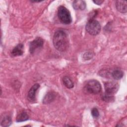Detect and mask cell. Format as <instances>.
Instances as JSON below:
<instances>
[{"mask_svg": "<svg viewBox=\"0 0 127 127\" xmlns=\"http://www.w3.org/2000/svg\"><path fill=\"white\" fill-rule=\"evenodd\" d=\"M117 9L121 13H126L127 11V1L125 0H117L116 1Z\"/></svg>", "mask_w": 127, "mask_h": 127, "instance_id": "cell-9", "label": "cell"}, {"mask_svg": "<svg viewBox=\"0 0 127 127\" xmlns=\"http://www.w3.org/2000/svg\"><path fill=\"white\" fill-rule=\"evenodd\" d=\"M44 41L41 37H37L33 41H32L29 45V52L31 54H34L35 52L43 46Z\"/></svg>", "mask_w": 127, "mask_h": 127, "instance_id": "cell-5", "label": "cell"}, {"mask_svg": "<svg viewBox=\"0 0 127 127\" xmlns=\"http://www.w3.org/2000/svg\"><path fill=\"white\" fill-rule=\"evenodd\" d=\"M11 117L8 115H5L1 119L0 124L2 127H7L11 125Z\"/></svg>", "mask_w": 127, "mask_h": 127, "instance_id": "cell-12", "label": "cell"}, {"mask_svg": "<svg viewBox=\"0 0 127 127\" xmlns=\"http://www.w3.org/2000/svg\"><path fill=\"white\" fill-rule=\"evenodd\" d=\"M23 48L24 45L22 44H18L11 51V56L12 57H17L21 56L23 54Z\"/></svg>", "mask_w": 127, "mask_h": 127, "instance_id": "cell-8", "label": "cell"}, {"mask_svg": "<svg viewBox=\"0 0 127 127\" xmlns=\"http://www.w3.org/2000/svg\"><path fill=\"white\" fill-rule=\"evenodd\" d=\"M56 97V94L55 92H48L44 97L43 103L44 104H50L55 100Z\"/></svg>", "mask_w": 127, "mask_h": 127, "instance_id": "cell-10", "label": "cell"}, {"mask_svg": "<svg viewBox=\"0 0 127 127\" xmlns=\"http://www.w3.org/2000/svg\"><path fill=\"white\" fill-rule=\"evenodd\" d=\"M92 116L95 118H97L99 116V112L96 108H93L91 110Z\"/></svg>", "mask_w": 127, "mask_h": 127, "instance_id": "cell-17", "label": "cell"}, {"mask_svg": "<svg viewBox=\"0 0 127 127\" xmlns=\"http://www.w3.org/2000/svg\"><path fill=\"white\" fill-rule=\"evenodd\" d=\"M93 2L97 4V5H101L103 2L104 0H93Z\"/></svg>", "mask_w": 127, "mask_h": 127, "instance_id": "cell-18", "label": "cell"}, {"mask_svg": "<svg viewBox=\"0 0 127 127\" xmlns=\"http://www.w3.org/2000/svg\"><path fill=\"white\" fill-rule=\"evenodd\" d=\"M85 90L89 93L97 94L101 90V85L100 82L95 79L88 81L85 86Z\"/></svg>", "mask_w": 127, "mask_h": 127, "instance_id": "cell-4", "label": "cell"}, {"mask_svg": "<svg viewBox=\"0 0 127 127\" xmlns=\"http://www.w3.org/2000/svg\"><path fill=\"white\" fill-rule=\"evenodd\" d=\"M58 15L60 21L64 24H69L72 18L69 11L64 6H60L58 8Z\"/></svg>", "mask_w": 127, "mask_h": 127, "instance_id": "cell-2", "label": "cell"}, {"mask_svg": "<svg viewBox=\"0 0 127 127\" xmlns=\"http://www.w3.org/2000/svg\"><path fill=\"white\" fill-rule=\"evenodd\" d=\"M85 29L90 35L96 36L99 33L101 30V25L99 22L95 19H91L87 22Z\"/></svg>", "mask_w": 127, "mask_h": 127, "instance_id": "cell-3", "label": "cell"}, {"mask_svg": "<svg viewBox=\"0 0 127 127\" xmlns=\"http://www.w3.org/2000/svg\"><path fill=\"white\" fill-rule=\"evenodd\" d=\"M104 87L105 93L112 94H115L119 89V85L117 83L113 81H108L105 83Z\"/></svg>", "mask_w": 127, "mask_h": 127, "instance_id": "cell-6", "label": "cell"}, {"mask_svg": "<svg viewBox=\"0 0 127 127\" xmlns=\"http://www.w3.org/2000/svg\"><path fill=\"white\" fill-rule=\"evenodd\" d=\"M124 75V73L122 70L119 69H116L113 70L112 72V76L116 80H119L121 79Z\"/></svg>", "mask_w": 127, "mask_h": 127, "instance_id": "cell-14", "label": "cell"}, {"mask_svg": "<svg viewBox=\"0 0 127 127\" xmlns=\"http://www.w3.org/2000/svg\"><path fill=\"white\" fill-rule=\"evenodd\" d=\"M72 6L76 10H84L86 7V3L83 0H74Z\"/></svg>", "mask_w": 127, "mask_h": 127, "instance_id": "cell-11", "label": "cell"}, {"mask_svg": "<svg viewBox=\"0 0 127 127\" xmlns=\"http://www.w3.org/2000/svg\"><path fill=\"white\" fill-rule=\"evenodd\" d=\"M39 87L40 85L38 83H36L33 85L29 90L27 95V98L30 102H33L35 101L36 92Z\"/></svg>", "mask_w": 127, "mask_h": 127, "instance_id": "cell-7", "label": "cell"}, {"mask_svg": "<svg viewBox=\"0 0 127 127\" xmlns=\"http://www.w3.org/2000/svg\"><path fill=\"white\" fill-rule=\"evenodd\" d=\"M63 82L64 84L67 88H69V89L72 88L74 86L73 82L71 80V79L67 76H65L63 77Z\"/></svg>", "mask_w": 127, "mask_h": 127, "instance_id": "cell-13", "label": "cell"}, {"mask_svg": "<svg viewBox=\"0 0 127 127\" xmlns=\"http://www.w3.org/2000/svg\"><path fill=\"white\" fill-rule=\"evenodd\" d=\"M102 99L107 102H112L114 100V97L112 94L105 93L102 95Z\"/></svg>", "mask_w": 127, "mask_h": 127, "instance_id": "cell-16", "label": "cell"}, {"mask_svg": "<svg viewBox=\"0 0 127 127\" xmlns=\"http://www.w3.org/2000/svg\"><path fill=\"white\" fill-rule=\"evenodd\" d=\"M28 119L29 117L27 114L25 112H22L17 116L16 120L17 122H22L28 120Z\"/></svg>", "mask_w": 127, "mask_h": 127, "instance_id": "cell-15", "label": "cell"}, {"mask_svg": "<svg viewBox=\"0 0 127 127\" xmlns=\"http://www.w3.org/2000/svg\"><path fill=\"white\" fill-rule=\"evenodd\" d=\"M53 42L55 48L60 52L65 51L69 42L66 33L63 30H57L54 34Z\"/></svg>", "mask_w": 127, "mask_h": 127, "instance_id": "cell-1", "label": "cell"}]
</instances>
